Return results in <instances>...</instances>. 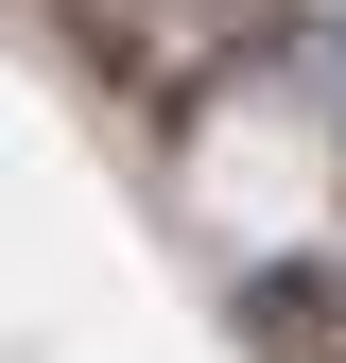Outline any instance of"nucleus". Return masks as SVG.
I'll return each mask as SVG.
<instances>
[]
</instances>
